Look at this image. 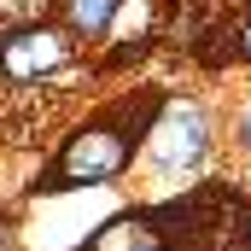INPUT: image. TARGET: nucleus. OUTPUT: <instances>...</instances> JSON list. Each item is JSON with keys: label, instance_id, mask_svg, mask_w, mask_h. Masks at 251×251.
<instances>
[{"label": "nucleus", "instance_id": "nucleus-4", "mask_svg": "<svg viewBox=\"0 0 251 251\" xmlns=\"http://www.w3.org/2000/svg\"><path fill=\"white\" fill-rule=\"evenodd\" d=\"M158 24H164V0H117V12H111V47H117V59L128 53H146V41L158 35Z\"/></svg>", "mask_w": 251, "mask_h": 251}, {"label": "nucleus", "instance_id": "nucleus-9", "mask_svg": "<svg viewBox=\"0 0 251 251\" xmlns=\"http://www.w3.org/2000/svg\"><path fill=\"white\" fill-rule=\"evenodd\" d=\"M240 140H246V146H251V111H246V117H240Z\"/></svg>", "mask_w": 251, "mask_h": 251}, {"label": "nucleus", "instance_id": "nucleus-8", "mask_svg": "<svg viewBox=\"0 0 251 251\" xmlns=\"http://www.w3.org/2000/svg\"><path fill=\"white\" fill-rule=\"evenodd\" d=\"M240 53L251 59V18H246V29H240Z\"/></svg>", "mask_w": 251, "mask_h": 251}, {"label": "nucleus", "instance_id": "nucleus-6", "mask_svg": "<svg viewBox=\"0 0 251 251\" xmlns=\"http://www.w3.org/2000/svg\"><path fill=\"white\" fill-rule=\"evenodd\" d=\"M117 0H64V29L70 35H105Z\"/></svg>", "mask_w": 251, "mask_h": 251}, {"label": "nucleus", "instance_id": "nucleus-1", "mask_svg": "<svg viewBox=\"0 0 251 251\" xmlns=\"http://www.w3.org/2000/svg\"><path fill=\"white\" fill-rule=\"evenodd\" d=\"M128 158H134V134L117 123H82L70 140H64L59 164L47 176V193H64V187H94V181H111L123 176Z\"/></svg>", "mask_w": 251, "mask_h": 251}, {"label": "nucleus", "instance_id": "nucleus-5", "mask_svg": "<svg viewBox=\"0 0 251 251\" xmlns=\"http://www.w3.org/2000/svg\"><path fill=\"white\" fill-rule=\"evenodd\" d=\"M82 251H164V228L152 210H128V216H111Z\"/></svg>", "mask_w": 251, "mask_h": 251}, {"label": "nucleus", "instance_id": "nucleus-2", "mask_svg": "<svg viewBox=\"0 0 251 251\" xmlns=\"http://www.w3.org/2000/svg\"><path fill=\"white\" fill-rule=\"evenodd\" d=\"M76 35L64 29V24H24V29H12V35H0V76H12V82H41V76H53L70 64V47Z\"/></svg>", "mask_w": 251, "mask_h": 251}, {"label": "nucleus", "instance_id": "nucleus-7", "mask_svg": "<svg viewBox=\"0 0 251 251\" xmlns=\"http://www.w3.org/2000/svg\"><path fill=\"white\" fill-rule=\"evenodd\" d=\"M0 251H12V222L0 216Z\"/></svg>", "mask_w": 251, "mask_h": 251}, {"label": "nucleus", "instance_id": "nucleus-3", "mask_svg": "<svg viewBox=\"0 0 251 251\" xmlns=\"http://www.w3.org/2000/svg\"><path fill=\"white\" fill-rule=\"evenodd\" d=\"M204 152H210V117H204V105H193V100L158 105V123H152V164H164V170H193Z\"/></svg>", "mask_w": 251, "mask_h": 251}]
</instances>
